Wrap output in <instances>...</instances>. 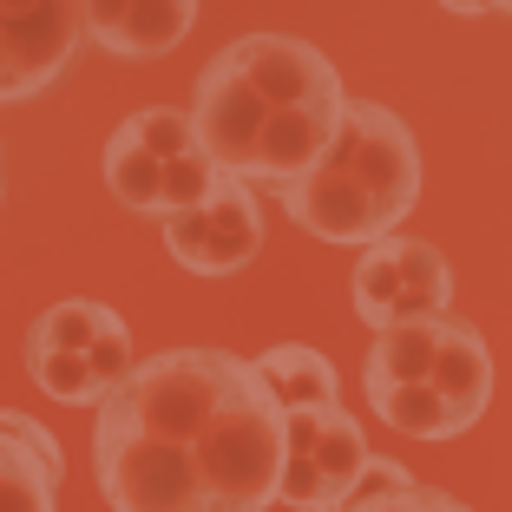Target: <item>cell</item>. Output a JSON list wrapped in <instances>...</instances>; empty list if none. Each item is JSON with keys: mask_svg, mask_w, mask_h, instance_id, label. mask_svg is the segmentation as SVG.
Listing matches in <instances>:
<instances>
[{"mask_svg": "<svg viewBox=\"0 0 512 512\" xmlns=\"http://www.w3.org/2000/svg\"><path fill=\"white\" fill-rule=\"evenodd\" d=\"M414 197H421V145L401 125V112L375 106V99H348L335 145L283 197V211L296 230H309L322 243L375 250L381 237H401Z\"/></svg>", "mask_w": 512, "mask_h": 512, "instance_id": "1", "label": "cell"}, {"mask_svg": "<svg viewBox=\"0 0 512 512\" xmlns=\"http://www.w3.org/2000/svg\"><path fill=\"white\" fill-rule=\"evenodd\" d=\"M348 289H355V316L375 335H388V329H414V322H447L453 270L421 237H381L375 250H362Z\"/></svg>", "mask_w": 512, "mask_h": 512, "instance_id": "2", "label": "cell"}, {"mask_svg": "<svg viewBox=\"0 0 512 512\" xmlns=\"http://www.w3.org/2000/svg\"><path fill=\"white\" fill-rule=\"evenodd\" d=\"M368 467L362 421L348 407H302L289 414V453H283V499L289 512H348L355 480Z\"/></svg>", "mask_w": 512, "mask_h": 512, "instance_id": "3", "label": "cell"}, {"mask_svg": "<svg viewBox=\"0 0 512 512\" xmlns=\"http://www.w3.org/2000/svg\"><path fill=\"white\" fill-rule=\"evenodd\" d=\"M165 243L191 276H237L263 250V204L243 178H217V191L184 217H165Z\"/></svg>", "mask_w": 512, "mask_h": 512, "instance_id": "4", "label": "cell"}, {"mask_svg": "<svg viewBox=\"0 0 512 512\" xmlns=\"http://www.w3.org/2000/svg\"><path fill=\"white\" fill-rule=\"evenodd\" d=\"M86 40V7L73 0H33L0 7V99H33L73 66Z\"/></svg>", "mask_w": 512, "mask_h": 512, "instance_id": "5", "label": "cell"}, {"mask_svg": "<svg viewBox=\"0 0 512 512\" xmlns=\"http://www.w3.org/2000/svg\"><path fill=\"white\" fill-rule=\"evenodd\" d=\"M224 60L250 79V92L270 112H289V106H309V99H335L342 92V73L329 66V53L296 40V33H243V40L224 46Z\"/></svg>", "mask_w": 512, "mask_h": 512, "instance_id": "6", "label": "cell"}, {"mask_svg": "<svg viewBox=\"0 0 512 512\" xmlns=\"http://www.w3.org/2000/svg\"><path fill=\"white\" fill-rule=\"evenodd\" d=\"M191 125H197V145H204V158H211L217 171H230V178H243L256 158V138H263V125H270V106L250 92V79L237 73V66L217 53L204 73H197V106H191Z\"/></svg>", "mask_w": 512, "mask_h": 512, "instance_id": "7", "label": "cell"}, {"mask_svg": "<svg viewBox=\"0 0 512 512\" xmlns=\"http://www.w3.org/2000/svg\"><path fill=\"white\" fill-rule=\"evenodd\" d=\"M342 106L348 92L335 99H309V106H289V112H270L263 138H256V158L243 171L250 191H270V197H289L309 171L322 165V151L335 145V125H342Z\"/></svg>", "mask_w": 512, "mask_h": 512, "instance_id": "8", "label": "cell"}, {"mask_svg": "<svg viewBox=\"0 0 512 512\" xmlns=\"http://www.w3.org/2000/svg\"><path fill=\"white\" fill-rule=\"evenodd\" d=\"M27 348H33V355H86V362L99 368V381H106V388H119V381L138 368L125 316L112 309V302H86V296L53 302L46 316H33Z\"/></svg>", "mask_w": 512, "mask_h": 512, "instance_id": "9", "label": "cell"}, {"mask_svg": "<svg viewBox=\"0 0 512 512\" xmlns=\"http://www.w3.org/2000/svg\"><path fill=\"white\" fill-rule=\"evenodd\" d=\"M66 453L33 414L0 407V512H60Z\"/></svg>", "mask_w": 512, "mask_h": 512, "instance_id": "10", "label": "cell"}, {"mask_svg": "<svg viewBox=\"0 0 512 512\" xmlns=\"http://www.w3.org/2000/svg\"><path fill=\"white\" fill-rule=\"evenodd\" d=\"M197 27L191 0H86V40L119 60H158Z\"/></svg>", "mask_w": 512, "mask_h": 512, "instance_id": "11", "label": "cell"}, {"mask_svg": "<svg viewBox=\"0 0 512 512\" xmlns=\"http://www.w3.org/2000/svg\"><path fill=\"white\" fill-rule=\"evenodd\" d=\"M427 388L460 414V427H473L486 414V401H493V348H486V335L473 322H453V316L440 322V355H434Z\"/></svg>", "mask_w": 512, "mask_h": 512, "instance_id": "12", "label": "cell"}, {"mask_svg": "<svg viewBox=\"0 0 512 512\" xmlns=\"http://www.w3.org/2000/svg\"><path fill=\"white\" fill-rule=\"evenodd\" d=\"M256 368H263V381L276 388L283 414H302V407H342L335 401V394H342V375H335V362L322 355V348L276 342V348L256 355Z\"/></svg>", "mask_w": 512, "mask_h": 512, "instance_id": "13", "label": "cell"}, {"mask_svg": "<svg viewBox=\"0 0 512 512\" xmlns=\"http://www.w3.org/2000/svg\"><path fill=\"white\" fill-rule=\"evenodd\" d=\"M434 355H440V322H414V329H388L375 335L368 348V394H394V388H427L434 375Z\"/></svg>", "mask_w": 512, "mask_h": 512, "instance_id": "14", "label": "cell"}, {"mask_svg": "<svg viewBox=\"0 0 512 512\" xmlns=\"http://www.w3.org/2000/svg\"><path fill=\"white\" fill-rule=\"evenodd\" d=\"M106 191L119 197L125 211H138V217H158L165 165H158V158H151V151L132 138V125H119V132L106 138Z\"/></svg>", "mask_w": 512, "mask_h": 512, "instance_id": "15", "label": "cell"}, {"mask_svg": "<svg viewBox=\"0 0 512 512\" xmlns=\"http://www.w3.org/2000/svg\"><path fill=\"white\" fill-rule=\"evenodd\" d=\"M368 407H375V414L394 427V434H414V440H453V434H467V427H460V414H453V407L440 401L434 388L368 394Z\"/></svg>", "mask_w": 512, "mask_h": 512, "instance_id": "16", "label": "cell"}, {"mask_svg": "<svg viewBox=\"0 0 512 512\" xmlns=\"http://www.w3.org/2000/svg\"><path fill=\"white\" fill-rule=\"evenodd\" d=\"M132 138L158 158V165H178V158H191V151H204L197 145V125H191V112H171V106H151V112H132Z\"/></svg>", "mask_w": 512, "mask_h": 512, "instance_id": "17", "label": "cell"}, {"mask_svg": "<svg viewBox=\"0 0 512 512\" xmlns=\"http://www.w3.org/2000/svg\"><path fill=\"white\" fill-rule=\"evenodd\" d=\"M217 178L224 171L204 158V151H191V158H178V165H165V191H158V217H184V211H197L204 197L217 191Z\"/></svg>", "mask_w": 512, "mask_h": 512, "instance_id": "18", "label": "cell"}, {"mask_svg": "<svg viewBox=\"0 0 512 512\" xmlns=\"http://www.w3.org/2000/svg\"><path fill=\"white\" fill-rule=\"evenodd\" d=\"M348 512H473L467 499H453V493H440V486H407V493H394V499H355Z\"/></svg>", "mask_w": 512, "mask_h": 512, "instance_id": "19", "label": "cell"}, {"mask_svg": "<svg viewBox=\"0 0 512 512\" xmlns=\"http://www.w3.org/2000/svg\"><path fill=\"white\" fill-rule=\"evenodd\" d=\"M407 486H414V473H407L401 460H375V453H368L362 480H355V499H394V493H407ZM355 499H348V506H355Z\"/></svg>", "mask_w": 512, "mask_h": 512, "instance_id": "20", "label": "cell"}, {"mask_svg": "<svg viewBox=\"0 0 512 512\" xmlns=\"http://www.w3.org/2000/svg\"><path fill=\"white\" fill-rule=\"evenodd\" d=\"M0 204H7V171H0Z\"/></svg>", "mask_w": 512, "mask_h": 512, "instance_id": "21", "label": "cell"}]
</instances>
